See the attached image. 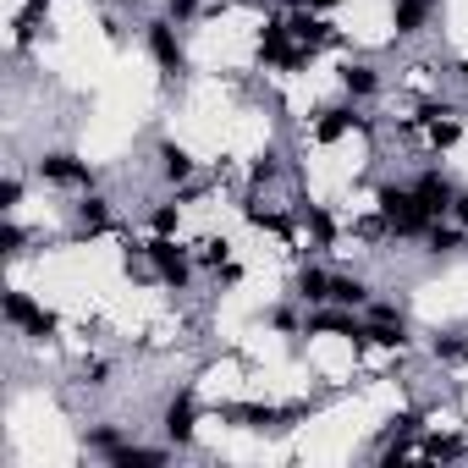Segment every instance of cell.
Segmentation results:
<instances>
[{"label": "cell", "instance_id": "obj_25", "mask_svg": "<svg viewBox=\"0 0 468 468\" xmlns=\"http://www.w3.org/2000/svg\"><path fill=\"white\" fill-rule=\"evenodd\" d=\"M314 6H320V12H331V6H342V0H314Z\"/></svg>", "mask_w": 468, "mask_h": 468}, {"label": "cell", "instance_id": "obj_6", "mask_svg": "<svg viewBox=\"0 0 468 468\" xmlns=\"http://www.w3.org/2000/svg\"><path fill=\"white\" fill-rule=\"evenodd\" d=\"M149 50H154V61H160L165 72H182V45H176L171 17H165V23H149Z\"/></svg>", "mask_w": 468, "mask_h": 468}, {"label": "cell", "instance_id": "obj_5", "mask_svg": "<svg viewBox=\"0 0 468 468\" xmlns=\"http://www.w3.org/2000/svg\"><path fill=\"white\" fill-rule=\"evenodd\" d=\"M39 176H45V182H61V187H89V182H94L89 165L72 160V154H45V160H39Z\"/></svg>", "mask_w": 468, "mask_h": 468}, {"label": "cell", "instance_id": "obj_18", "mask_svg": "<svg viewBox=\"0 0 468 468\" xmlns=\"http://www.w3.org/2000/svg\"><path fill=\"white\" fill-rule=\"evenodd\" d=\"M430 144H435V149L457 144V122H430Z\"/></svg>", "mask_w": 468, "mask_h": 468}, {"label": "cell", "instance_id": "obj_14", "mask_svg": "<svg viewBox=\"0 0 468 468\" xmlns=\"http://www.w3.org/2000/svg\"><path fill=\"white\" fill-rule=\"evenodd\" d=\"M347 127H358V116H353V111H325V122L314 127V138H320V144H331V138H342Z\"/></svg>", "mask_w": 468, "mask_h": 468}, {"label": "cell", "instance_id": "obj_23", "mask_svg": "<svg viewBox=\"0 0 468 468\" xmlns=\"http://www.w3.org/2000/svg\"><path fill=\"white\" fill-rule=\"evenodd\" d=\"M204 265L220 271V265H226V243H204Z\"/></svg>", "mask_w": 468, "mask_h": 468}, {"label": "cell", "instance_id": "obj_13", "mask_svg": "<svg viewBox=\"0 0 468 468\" xmlns=\"http://www.w3.org/2000/svg\"><path fill=\"white\" fill-rule=\"evenodd\" d=\"M375 83H380L375 67H353V61L342 67V89H347V94H375Z\"/></svg>", "mask_w": 468, "mask_h": 468}, {"label": "cell", "instance_id": "obj_7", "mask_svg": "<svg viewBox=\"0 0 468 468\" xmlns=\"http://www.w3.org/2000/svg\"><path fill=\"white\" fill-rule=\"evenodd\" d=\"M160 424H165V435H171L176 446H187V441H193V397H176Z\"/></svg>", "mask_w": 468, "mask_h": 468}, {"label": "cell", "instance_id": "obj_9", "mask_svg": "<svg viewBox=\"0 0 468 468\" xmlns=\"http://www.w3.org/2000/svg\"><path fill=\"white\" fill-rule=\"evenodd\" d=\"M111 463H122V468H160L165 452H160V446H116Z\"/></svg>", "mask_w": 468, "mask_h": 468}, {"label": "cell", "instance_id": "obj_12", "mask_svg": "<svg viewBox=\"0 0 468 468\" xmlns=\"http://www.w3.org/2000/svg\"><path fill=\"white\" fill-rule=\"evenodd\" d=\"M298 298H309V303H331V276H325V271H303V276H298Z\"/></svg>", "mask_w": 468, "mask_h": 468}, {"label": "cell", "instance_id": "obj_24", "mask_svg": "<svg viewBox=\"0 0 468 468\" xmlns=\"http://www.w3.org/2000/svg\"><path fill=\"white\" fill-rule=\"evenodd\" d=\"M452 215H457V226H468V193H457V198H452Z\"/></svg>", "mask_w": 468, "mask_h": 468}, {"label": "cell", "instance_id": "obj_22", "mask_svg": "<svg viewBox=\"0 0 468 468\" xmlns=\"http://www.w3.org/2000/svg\"><path fill=\"white\" fill-rule=\"evenodd\" d=\"M165 12L182 23V17H193V12H198V0H165Z\"/></svg>", "mask_w": 468, "mask_h": 468}, {"label": "cell", "instance_id": "obj_19", "mask_svg": "<svg viewBox=\"0 0 468 468\" xmlns=\"http://www.w3.org/2000/svg\"><path fill=\"white\" fill-rule=\"evenodd\" d=\"M17 198H23V182H17V176H6V182H0V209L12 215V209H17Z\"/></svg>", "mask_w": 468, "mask_h": 468}, {"label": "cell", "instance_id": "obj_20", "mask_svg": "<svg viewBox=\"0 0 468 468\" xmlns=\"http://www.w3.org/2000/svg\"><path fill=\"white\" fill-rule=\"evenodd\" d=\"M435 358L457 364V358H468V342H435Z\"/></svg>", "mask_w": 468, "mask_h": 468}, {"label": "cell", "instance_id": "obj_15", "mask_svg": "<svg viewBox=\"0 0 468 468\" xmlns=\"http://www.w3.org/2000/svg\"><path fill=\"white\" fill-rule=\"evenodd\" d=\"M78 226H83V231H105V226H111L105 198H83V204H78Z\"/></svg>", "mask_w": 468, "mask_h": 468}, {"label": "cell", "instance_id": "obj_2", "mask_svg": "<svg viewBox=\"0 0 468 468\" xmlns=\"http://www.w3.org/2000/svg\"><path fill=\"white\" fill-rule=\"evenodd\" d=\"M0 309H6V320H12V325H23V331H34V336L56 331V320H50L39 303H28V292H6V298H0Z\"/></svg>", "mask_w": 468, "mask_h": 468}, {"label": "cell", "instance_id": "obj_11", "mask_svg": "<svg viewBox=\"0 0 468 468\" xmlns=\"http://www.w3.org/2000/svg\"><path fill=\"white\" fill-rule=\"evenodd\" d=\"M160 160H165V182H182V176H193V154H187V149H176V144H160Z\"/></svg>", "mask_w": 468, "mask_h": 468}, {"label": "cell", "instance_id": "obj_3", "mask_svg": "<svg viewBox=\"0 0 468 468\" xmlns=\"http://www.w3.org/2000/svg\"><path fill=\"white\" fill-rule=\"evenodd\" d=\"M413 193H419V204H424V215H430V220L452 215V198H457V193H452V182H446L441 171H424V176L413 182Z\"/></svg>", "mask_w": 468, "mask_h": 468}, {"label": "cell", "instance_id": "obj_21", "mask_svg": "<svg viewBox=\"0 0 468 468\" xmlns=\"http://www.w3.org/2000/svg\"><path fill=\"white\" fill-rule=\"evenodd\" d=\"M0 243H6V254H17V249H23V226H17V220H6V231H0Z\"/></svg>", "mask_w": 468, "mask_h": 468}, {"label": "cell", "instance_id": "obj_10", "mask_svg": "<svg viewBox=\"0 0 468 468\" xmlns=\"http://www.w3.org/2000/svg\"><path fill=\"white\" fill-rule=\"evenodd\" d=\"M331 303L358 309V303H369V287L364 282H347V276H331Z\"/></svg>", "mask_w": 468, "mask_h": 468}, {"label": "cell", "instance_id": "obj_17", "mask_svg": "<svg viewBox=\"0 0 468 468\" xmlns=\"http://www.w3.org/2000/svg\"><path fill=\"white\" fill-rule=\"evenodd\" d=\"M154 231H160V238H171V231H176V204H160L154 209V220H149Z\"/></svg>", "mask_w": 468, "mask_h": 468}, {"label": "cell", "instance_id": "obj_1", "mask_svg": "<svg viewBox=\"0 0 468 468\" xmlns=\"http://www.w3.org/2000/svg\"><path fill=\"white\" fill-rule=\"evenodd\" d=\"M380 215H386V226H391V231H402V238H408V231L435 226V220L424 215V204H419V193H413V187H386V193H380Z\"/></svg>", "mask_w": 468, "mask_h": 468}, {"label": "cell", "instance_id": "obj_16", "mask_svg": "<svg viewBox=\"0 0 468 468\" xmlns=\"http://www.w3.org/2000/svg\"><path fill=\"white\" fill-rule=\"evenodd\" d=\"M463 249V231H452V226H430V254H457Z\"/></svg>", "mask_w": 468, "mask_h": 468}, {"label": "cell", "instance_id": "obj_8", "mask_svg": "<svg viewBox=\"0 0 468 468\" xmlns=\"http://www.w3.org/2000/svg\"><path fill=\"white\" fill-rule=\"evenodd\" d=\"M430 12H435V0H397V34H419Z\"/></svg>", "mask_w": 468, "mask_h": 468}, {"label": "cell", "instance_id": "obj_4", "mask_svg": "<svg viewBox=\"0 0 468 468\" xmlns=\"http://www.w3.org/2000/svg\"><path fill=\"white\" fill-rule=\"evenodd\" d=\"M149 265L160 271V282H171V287H182L187 282V254L171 243V238H154L149 243Z\"/></svg>", "mask_w": 468, "mask_h": 468}]
</instances>
